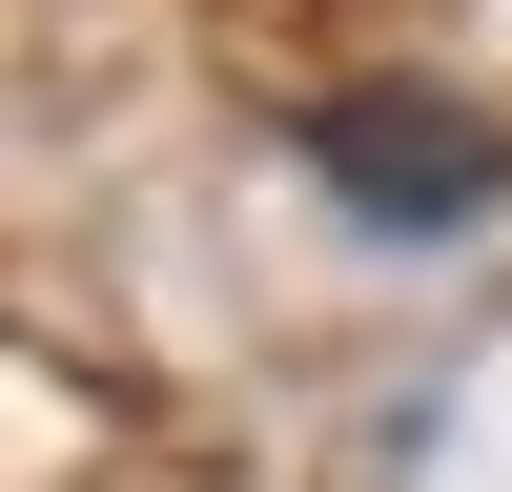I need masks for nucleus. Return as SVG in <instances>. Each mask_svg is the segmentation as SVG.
Masks as SVG:
<instances>
[{"mask_svg": "<svg viewBox=\"0 0 512 492\" xmlns=\"http://www.w3.org/2000/svg\"><path fill=\"white\" fill-rule=\"evenodd\" d=\"M308 144H328V185H349V205H390V226H431V205H492V185H512L472 123H410V103H328Z\"/></svg>", "mask_w": 512, "mask_h": 492, "instance_id": "obj_1", "label": "nucleus"}]
</instances>
